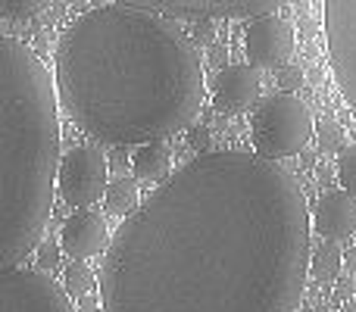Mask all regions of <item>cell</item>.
<instances>
[{
  "label": "cell",
  "mask_w": 356,
  "mask_h": 312,
  "mask_svg": "<svg viewBox=\"0 0 356 312\" xmlns=\"http://www.w3.org/2000/svg\"><path fill=\"white\" fill-rule=\"evenodd\" d=\"M225 60H228L225 44H209V63H213V66H225Z\"/></svg>",
  "instance_id": "23"
},
{
  "label": "cell",
  "mask_w": 356,
  "mask_h": 312,
  "mask_svg": "<svg viewBox=\"0 0 356 312\" xmlns=\"http://www.w3.org/2000/svg\"><path fill=\"white\" fill-rule=\"evenodd\" d=\"M194 41L197 44H216V22L213 19H197Z\"/></svg>",
  "instance_id": "21"
},
{
  "label": "cell",
  "mask_w": 356,
  "mask_h": 312,
  "mask_svg": "<svg viewBox=\"0 0 356 312\" xmlns=\"http://www.w3.org/2000/svg\"><path fill=\"white\" fill-rule=\"evenodd\" d=\"M303 81H307V75H303L300 66H282L278 69V88H284V91L294 94L297 88H303Z\"/></svg>",
  "instance_id": "20"
},
{
  "label": "cell",
  "mask_w": 356,
  "mask_h": 312,
  "mask_svg": "<svg viewBox=\"0 0 356 312\" xmlns=\"http://www.w3.org/2000/svg\"><path fill=\"white\" fill-rule=\"evenodd\" d=\"M47 6H50V0H0L3 19H10V22H25V19L44 13Z\"/></svg>",
  "instance_id": "17"
},
{
  "label": "cell",
  "mask_w": 356,
  "mask_h": 312,
  "mask_svg": "<svg viewBox=\"0 0 356 312\" xmlns=\"http://www.w3.org/2000/svg\"><path fill=\"white\" fill-rule=\"evenodd\" d=\"M60 247H63V253L72 259H91V256L106 253V247H110L106 219L100 213H91V206L79 209V213L69 215L66 225H63Z\"/></svg>",
  "instance_id": "10"
},
{
  "label": "cell",
  "mask_w": 356,
  "mask_h": 312,
  "mask_svg": "<svg viewBox=\"0 0 356 312\" xmlns=\"http://www.w3.org/2000/svg\"><path fill=\"white\" fill-rule=\"evenodd\" d=\"M0 312H75L66 284L54 281V272L3 269L0 272Z\"/></svg>",
  "instance_id": "5"
},
{
  "label": "cell",
  "mask_w": 356,
  "mask_h": 312,
  "mask_svg": "<svg viewBox=\"0 0 356 312\" xmlns=\"http://www.w3.org/2000/svg\"><path fill=\"white\" fill-rule=\"evenodd\" d=\"M110 188L106 159L94 147H72L60 163L56 190L72 209H88L100 200Z\"/></svg>",
  "instance_id": "6"
},
{
  "label": "cell",
  "mask_w": 356,
  "mask_h": 312,
  "mask_svg": "<svg viewBox=\"0 0 356 312\" xmlns=\"http://www.w3.org/2000/svg\"><path fill=\"white\" fill-rule=\"evenodd\" d=\"M250 138L257 154L269 159L297 156L316 138L313 110L297 94L282 91L259 104L250 119Z\"/></svg>",
  "instance_id": "4"
},
{
  "label": "cell",
  "mask_w": 356,
  "mask_h": 312,
  "mask_svg": "<svg viewBox=\"0 0 356 312\" xmlns=\"http://www.w3.org/2000/svg\"><path fill=\"white\" fill-rule=\"evenodd\" d=\"M350 294H353V284L350 281H341L338 284V300H350Z\"/></svg>",
  "instance_id": "24"
},
{
  "label": "cell",
  "mask_w": 356,
  "mask_h": 312,
  "mask_svg": "<svg viewBox=\"0 0 356 312\" xmlns=\"http://www.w3.org/2000/svg\"><path fill=\"white\" fill-rule=\"evenodd\" d=\"M347 312H356V300H350V303H347Z\"/></svg>",
  "instance_id": "27"
},
{
  "label": "cell",
  "mask_w": 356,
  "mask_h": 312,
  "mask_svg": "<svg viewBox=\"0 0 356 312\" xmlns=\"http://www.w3.org/2000/svg\"><path fill=\"white\" fill-rule=\"evenodd\" d=\"M60 244H50V240H41L38 244V269L41 272H54L60 265Z\"/></svg>",
  "instance_id": "19"
},
{
  "label": "cell",
  "mask_w": 356,
  "mask_h": 312,
  "mask_svg": "<svg viewBox=\"0 0 356 312\" xmlns=\"http://www.w3.org/2000/svg\"><path fill=\"white\" fill-rule=\"evenodd\" d=\"M104 206L110 215H129L138 209V178H116V181H110V188H106L104 194Z\"/></svg>",
  "instance_id": "13"
},
{
  "label": "cell",
  "mask_w": 356,
  "mask_h": 312,
  "mask_svg": "<svg viewBox=\"0 0 356 312\" xmlns=\"http://www.w3.org/2000/svg\"><path fill=\"white\" fill-rule=\"evenodd\" d=\"M353 240H356V234H353Z\"/></svg>",
  "instance_id": "28"
},
{
  "label": "cell",
  "mask_w": 356,
  "mask_h": 312,
  "mask_svg": "<svg viewBox=\"0 0 356 312\" xmlns=\"http://www.w3.org/2000/svg\"><path fill=\"white\" fill-rule=\"evenodd\" d=\"M259 88H263V79H259V69L250 66V63H234V66L219 69L213 81V106L216 113L228 116V113H244L253 100L259 97Z\"/></svg>",
  "instance_id": "9"
},
{
  "label": "cell",
  "mask_w": 356,
  "mask_h": 312,
  "mask_svg": "<svg viewBox=\"0 0 356 312\" xmlns=\"http://www.w3.org/2000/svg\"><path fill=\"white\" fill-rule=\"evenodd\" d=\"M191 147L194 150H207L209 147V141H213V135H209V129L207 125H194V129H191Z\"/></svg>",
  "instance_id": "22"
},
{
  "label": "cell",
  "mask_w": 356,
  "mask_h": 312,
  "mask_svg": "<svg viewBox=\"0 0 356 312\" xmlns=\"http://www.w3.org/2000/svg\"><path fill=\"white\" fill-rule=\"evenodd\" d=\"M131 169H135L138 181H160L172 169V154H169V147L163 141L141 144L135 159H131Z\"/></svg>",
  "instance_id": "12"
},
{
  "label": "cell",
  "mask_w": 356,
  "mask_h": 312,
  "mask_svg": "<svg viewBox=\"0 0 356 312\" xmlns=\"http://www.w3.org/2000/svg\"><path fill=\"white\" fill-rule=\"evenodd\" d=\"M313 228L325 240H350L356 234V194L347 188L325 190L313 209Z\"/></svg>",
  "instance_id": "11"
},
{
  "label": "cell",
  "mask_w": 356,
  "mask_h": 312,
  "mask_svg": "<svg viewBox=\"0 0 356 312\" xmlns=\"http://www.w3.org/2000/svg\"><path fill=\"white\" fill-rule=\"evenodd\" d=\"M60 94L19 38H0V265L16 269L44 240L60 178Z\"/></svg>",
  "instance_id": "3"
},
{
  "label": "cell",
  "mask_w": 356,
  "mask_h": 312,
  "mask_svg": "<svg viewBox=\"0 0 356 312\" xmlns=\"http://www.w3.org/2000/svg\"><path fill=\"white\" fill-rule=\"evenodd\" d=\"M94 309H97V300H94L91 294L81 297V306H79V312H94Z\"/></svg>",
  "instance_id": "26"
},
{
  "label": "cell",
  "mask_w": 356,
  "mask_h": 312,
  "mask_svg": "<svg viewBox=\"0 0 356 312\" xmlns=\"http://www.w3.org/2000/svg\"><path fill=\"white\" fill-rule=\"evenodd\" d=\"M344 265L350 269V275H356V247H353V250H347V253H344Z\"/></svg>",
  "instance_id": "25"
},
{
  "label": "cell",
  "mask_w": 356,
  "mask_h": 312,
  "mask_svg": "<svg viewBox=\"0 0 356 312\" xmlns=\"http://www.w3.org/2000/svg\"><path fill=\"white\" fill-rule=\"evenodd\" d=\"M297 50V31L291 19L278 13L253 16L244 28V54L257 69H282Z\"/></svg>",
  "instance_id": "7"
},
{
  "label": "cell",
  "mask_w": 356,
  "mask_h": 312,
  "mask_svg": "<svg viewBox=\"0 0 356 312\" xmlns=\"http://www.w3.org/2000/svg\"><path fill=\"white\" fill-rule=\"evenodd\" d=\"M54 81L69 119L113 147L166 141L203 104L194 44L172 19L116 0L91 6L63 31Z\"/></svg>",
  "instance_id": "2"
},
{
  "label": "cell",
  "mask_w": 356,
  "mask_h": 312,
  "mask_svg": "<svg viewBox=\"0 0 356 312\" xmlns=\"http://www.w3.org/2000/svg\"><path fill=\"white\" fill-rule=\"evenodd\" d=\"M338 181L341 188L356 194V141L338 154Z\"/></svg>",
  "instance_id": "18"
},
{
  "label": "cell",
  "mask_w": 356,
  "mask_h": 312,
  "mask_svg": "<svg viewBox=\"0 0 356 312\" xmlns=\"http://www.w3.org/2000/svg\"><path fill=\"white\" fill-rule=\"evenodd\" d=\"M116 3L169 13L175 19H253L282 10L291 0H116Z\"/></svg>",
  "instance_id": "8"
},
{
  "label": "cell",
  "mask_w": 356,
  "mask_h": 312,
  "mask_svg": "<svg viewBox=\"0 0 356 312\" xmlns=\"http://www.w3.org/2000/svg\"><path fill=\"white\" fill-rule=\"evenodd\" d=\"M63 284H66L69 294L81 300V297H88L94 288H97V275H94L81 259H72V263L66 265V272H63Z\"/></svg>",
  "instance_id": "15"
},
{
  "label": "cell",
  "mask_w": 356,
  "mask_h": 312,
  "mask_svg": "<svg viewBox=\"0 0 356 312\" xmlns=\"http://www.w3.org/2000/svg\"><path fill=\"white\" fill-rule=\"evenodd\" d=\"M316 144H319L322 154H334V150H344V125L334 122V119H322L316 125Z\"/></svg>",
  "instance_id": "16"
},
{
  "label": "cell",
  "mask_w": 356,
  "mask_h": 312,
  "mask_svg": "<svg viewBox=\"0 0 356 312\" xmlns=\"http://www.w3.org/2000/svg\"><path fill=\"white\" fill-rule=\"evenodd\" d=\"M313 213L278 159L203 150L110 238L104 312H297Z\"/></svg>",
  "instance_id": "1"
},
{
  "label": "cell",
  "mask_w": 356,
  "mask_h": 312,
  "mask_svg": "<svg viewBox=\"0 0 356 312\" xmlns=\"http://www.w3.org/2000/svg\"><path fill=\"white\" fill-rule=\"evenodd\" d=\"M344 269V250L338 247V240H328L319 250L313 253V263H309V275L316 281H334Z\"/></svg>",
  "instance_id": "14"
}]
</instances>
